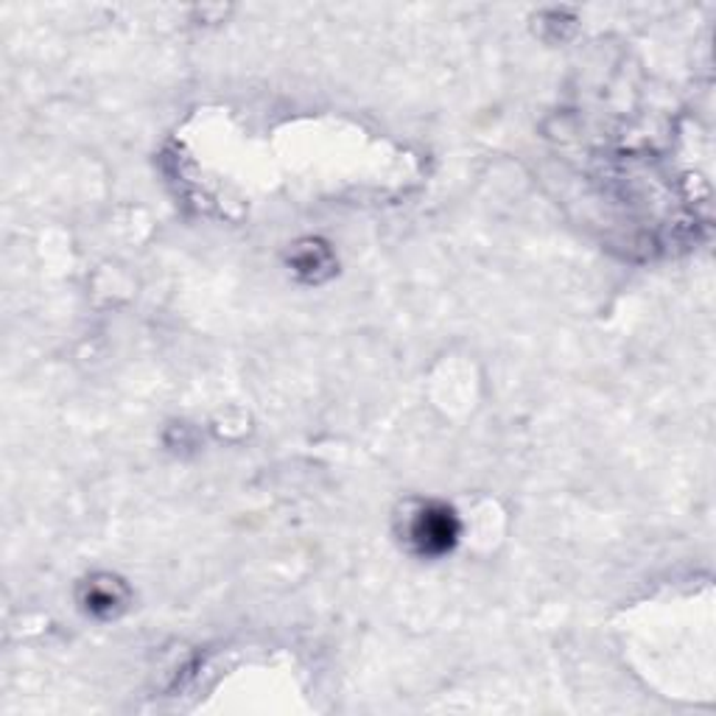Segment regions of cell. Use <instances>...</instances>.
<instances>
[{"label": "cell", "mask_w": 716, "mask_h": 716, "mask_svg": "<svg viewBox=\"0 0 716 716\" xmlns=\"http://www.w3.org/2000/svg\"><path fill=\"white\" fill-rule=\"evenodd\" d=\"M121 602L124 600H121V593H117V582H112V580L90 582L88 596H84V605H88V611L104 613V616H110V613L115 611Z\"/></svg>", "instance_id": "obj_2"}, {"label": "cell", "mask_w": 716, "mask_h": 716, "mask_svg": "<svg viewBox=\"0 0 716 716\" xmlns=\"http://www.w3.org/2000/svg\"><path fill=\"white\" fill-rule=\"evenodd\" d=\"M409 543L417 554L423 558H442L451 552L459 538V521L448 507L442 504H420L415 515L409 518Z\"/></svg>", "instance_id": "obj_1"}]
</instances>
